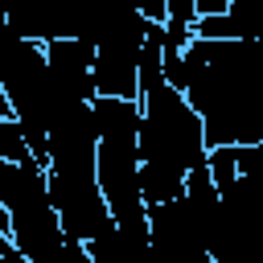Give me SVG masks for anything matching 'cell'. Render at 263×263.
Returning a JSON list of instances; mask_svg holds the SVG:
<instances>
[{"label": "cell", "mask_w": 263, "mask_h": 263, "mask_svg": "<svg viewBox=\"0 0 263 263\" xmlns=\"http://www.w3.org/2000/svg\"><path fill=\"white\" fill-rule=\"evenodd\" d=\"M197 4V16H214V12H226L230 0H193Z\"/></svg>", "instance_id": "6da1fadb"}]
</instances>
